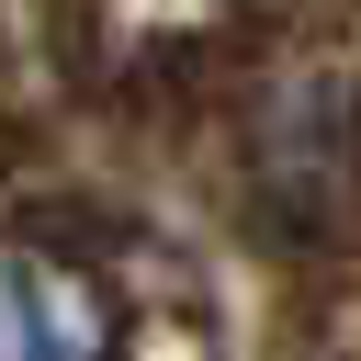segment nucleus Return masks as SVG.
Wrapping results in <instances>:
<instances>
[{"mask_svg":"<svg viewBox=\"0 0 361 361\" xmlns=\"http://www.w3.org/2000/svg\"><path fill=\"white\" fill-rule=\"evenodd\" d=\"M113 293L56 259V248H11L0 259V361H113Z\"/></svg>","mask_w":361,"mask_h":361,"instance_id":"f257e3e1","label":"nucleus"}]
</instances>
